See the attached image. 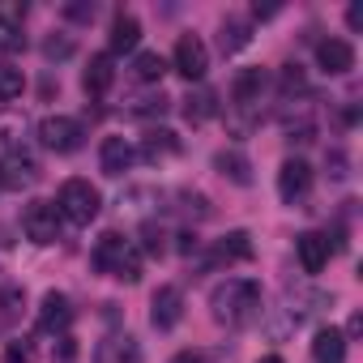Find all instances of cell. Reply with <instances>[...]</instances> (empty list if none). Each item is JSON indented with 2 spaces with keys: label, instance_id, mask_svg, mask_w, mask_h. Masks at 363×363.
Masks as SVG:
<instances>
[{
  "label": "cell",
  "instance_id": "cell-1",
  "mask_svg": "<svg viewBox=\"0 0 363 363\" xmlns=\"http://www.w3.org/2000/svg\"><path fill=\"white\" fill-rule=\"evenodd\" d=\"M210 312H214V320H223L231 329H244L261 316V286L248 282V278H227L223 286H214Z\"/></svg>",
  "mask_w": 363,
  "mask_h": 363
},
{
  "label": "cell",
  "instance_id": "cell-2",
  "mask_svg": "<svg viewBox=\"0 0 363 363\" xmlns=\"http://www.w3.org/2000/svg\"><path fill=\"white\" fill-rule=\"evenodd\" d=\"M90 261H94V269L107 274V278H120V282H137V278H141V252H137L133 240H124L120 231L99 235Z\"/></svg>",
  "mask_w": 363,
  "mask_h": 363
},
{
  "label": "cell",
  "instance_id": "cell-3",
  "mask_svg": "<svg viewBox=\"0 0 363 363\" xmlns=\"http://www.w3.org/2000/svg\"><path fill=\"white\" fill-rule=\"evenodd\" d=\"M56 210L73 227H90L99 218V210H103V197H99V189L90 184V179H65V189L56 197Z\"/></svg>",
  "mask_w": 363,
  "mask_h": 363
},
{
  "label": "cell",
  "instance_id": "cell-4",
  "mask_svg": "<svg viewBox=\"0 0 363 363\" xmlns=\"http://www.w3.org/2000/svg\"><path fill=\"white\" fill-rule=\"evenodd\" d=\"M22 231L35 244H56L60 240V210L52 201H30L22 210Z\"/></svg>",
  "mask_w": 363,
  "mask_h": 363
},
{
  "label": "cell",
  "instance_id": "cell-5",
  "mask_svg": "<svg viewBox=\"0 0 363 363\" xmlns=\"http://www.w3.org/2000/svg\"><path fill=\"white\" fill-rule=\"evenodd\" d=\"M39 179V162L26 154V150H9V154H0V189H9V193H22L30 189Z\"/></svg>",
  "mask_w": 363,
  "mask_h": 363
},
{
  "label": "cell",
  "instance_id": "cell-6",
  "mask_svg": "<svg viewBox=\"0 0 363 363\" xmlns=\"http://www.w3.org/2000/svg\"><path fill=\"white\" fill-rule=\"evenodd\" d=\"M39 141L52 150V154H73L82 145V124L69 120V116H48L39 124Z\"/></svg>",
  "mask_w": 363,
  "mask_h": 363
},
{
  "label": "cell",
  "instance_id": "cell-7",
  "mask_svg": "<svg viewBox=\"0 0 363 363\" xmlns=\"http://www.w3.org/2000/svg\"><path fill=\"white\" fill-rule=\"evenodd\" d=\"M206 69H210V52H206V43H201L197 35H179V43H175V73H179V77H189V82H201Z\"/></svg>",
  "mask_w": 363,
  "mask_h": 363
},
{
  "label": "cell",
  "instance_id": "cell-8",
  "mask_svg": "<svg viewBox=\"0 0 363 363\" xmlns=\"http://www.w3.org/2000/svg\"><path fill=\"white\" fill-rule=\"evenodd\" d=\"M308 189H312V167L303 158H286L282 171H278V197L286 206H295V201L308 197Z\"/></svg>",
  "mask_w": 363,
  "mask_h": 363
},
{
  "label": "cell",
  "instance_id": "cell-9",
  "mask_svg": "<svg viewBox=\"0 0 363 363\" xmlns=\"http://www.w3.org/2000/svg\"><path fill=\"white\" fill-rule=\"evenodd\" d=\"M179 316H184V295H179V286H158L154 291V299H150V320H154V329H175L179 325Z\"/></svg>",
  "mask_w": 363,
  "mask_h": 363
},
{
  "label": "cell",
  "instance_id": "cell-10",
  "mask_svg": "<svg viewBox=\"0 0 363 363\" xmlns=\"http://www.w3.org/2000/svg\"><path fill=\"white\" fill-rule=\"evenodd\" d=\"M316 65H320V73L342 77V73L354 69V48H350L346 39H320V43H316Z\"/></svg>",
  "mask_w": 363,
  "mask_h": 363
},
{
  "label": "cell",
  "instance_id": "cell-11",
  "mask_svg": "<svg viewBox=\"0 0 363 363\" xmlns=\"http://www.w3.org/2000/svg\"><path fill=\"white\" fill-rule=\"evenodd\" d=\"M73 325V303H69V295H60V291H48L43 295V308H39V329L43 333H60L65 337V329Z\"/></svg>",
  "mask_w": 363,
  "mask_h": 363
},
{
  "label": "cell",
  "instance_id": "cell-12",
  "mask_svg": "<svg viewBox=\"0 0 363 363\" xmlns=\"http://www.w3.org/2000/svg\"><path fill=\"white\" fill-rule=\"evenodd\" d=\"M295 252H299V265H303V274H320L325 265H329V235H320V231H308V235H299L295 240Z\"/></svg>",
  "mask_w": 363,
  "mask_h": 363
},
{
  "label": "cell",
  "instance_id": "cell-13",
  "mask_svg": "<svg viewBox=\"0 0 363 363\" xmlns=\"http://www.w3.org/2000/svg\"><path fill=\"white\" fill-rule=\"evenodd\" d=\"M111 82H116L111 56H90V65H86V73H82V90H86L90 99H103V94L111 90Z\"/></svg>",
  "mask_w": 363,
  "mask_h": 363
},
{
  "label": "cell",
  "instance_id": "cell-14",
  "mask_svg": "<svg viewBox=\"0 0 363 363\" xmlns=\"http://www.w3.org/2000/svg\"><path fill=\"white\" fill-rule=\"evenodd\" d=\"M261 90H265V73L261 69H240L235 82H231V103L252 107V103H261Z\"/></svg>",
  "mask_w": 363,
  "mask_h": 363
},
{
  "label": "cell",
  "instance_id": "cell-15",
  "mask_svg": "<svg viewBox=\"0 0 363 363\" xmlns=\"http://www.w3.org/2000/svg\"><path fill=\"white\" fill-rule=\"evenodd\" d=\"M99 167H103V175H124L133 167V145L124 137H107L99 150Z\"/></svg>",
  "mask_w": 363,
  "mask_h": 363
},
{
  "label": "cell",
  "instance_id": "cell-16",
  "mask_svg": "<svg viewBox=\"0 0 363 363\" xmlns=\"http://www.w3.org/2000/svg\"><path fill=\"white\" fill-rule=\"evenodd\" d=\"M94 363H141V346L128 333H116L94 350Z\"/></svg>",
  "mask_w": 363,
  "mask_h": 363
},
{
  "label": "cell",
  "instance_id": "cell-17",
  "mask_svg": "<svg viewBox=\"0 0 363 363\" xmlns=\"http://www.w3.org/2000/svg\"><path fill=\"white\" fill-rule=\"evenodd\" d=\"M312 359L316 363H346V337H342V329H320L316 337H312Z\"/></svg>",
  "mask_w": 363,
  "mask_h": 363
},
{
  "label": "cell",
  "instance_id": "cell-18",
  "mask_svg": "<svg viewBox=\"0 0 363 363\" xmlns=\"http://www.w3.org/2000/svg\"><path fill=\"white\" fill-rule=\"evenodd\" d=\"M141 43V22L133 13H120L111 22V52H133Z\"/></svg>",
  "mask_w": 363,
  "mask_h": 363
},
{
  "label": "cell",
  "instance_id": "cell-19",
  "mask_svg": "<svg viewBox=\"0 0 363 363\" xmlns=\"http://www.w3.org/2000/svg\"><path fill=\"white\" fill-rule=\"evenodd\" d=\"M184 116H189V124H206L210 116H218V94L214 90H193L184 99Z\"/></svg>",
  "mask_w": 363,
  "mask_h": 363
},
{
  "label": "cell",
  "instance_id": "cell-20",
  "mask_svg": "<svg viewBox=\"0 0 363 363\" xmlns=\"http://www.w3.org/2000/svg\"><path fill=\"white\" fill-rule=\"evenodd\" d=\"M22 308H26L22 286H5V291H0V333H9L22 320Z\"/></svg>",
  "mask_w": 363,
  "mask_h": 363
},
{
  "label": "cell",
  "instance_id": "cell-21",
  "mask_svg": "<svg viewBox=\"0 0 363 363\" xmlns=\"http://www.w3.org/2000/svg\"><path fill=\"white\" fill-rule=\"evenodd\" d=\"M214 167H218L223 175H231L235 184H252V171H248V158H244L240 150H223V154L214 158Z\"/></svg>",
  "mask_w": 363,
  "mask_h": 363
},
{
  "label": "cell",
  "instance_id": "cell-22",
  "mask_svg": "<svg viewBox=\"0 0 363 363\" xmlns=\"http://www.w3.org/2000/svg\"><path fill=\"white\" fill-rule=\"evenodd\" d=\"M248 257H252V244H248L244 231H231V235L218 244V252H214V261H227V265H231V261H248Z\"/></svg>",
  "mask_w": 363,
  "mask_h": 363
},
{
  "label": "cell",
  "instance_id": "cell-23",
  "mask_svg": "<svg viewBox=\"0 0 363 363\" xmlns=\"http://www.w3.org/2000/svg\"><path fill=\"white\" fill-rule=\"evenodd\" d=\"M133 73H137L141 82H162V73H167V60H162L158 52H141V56H137V65H133Z\"/></svg>",
  "mask_w": 363,
  "mask_h": 363
},
{
  "label": "cell",
  "instance_id": "cell-24",
  "mask_svg": "<svg viewBox=\"0 0 363 363\" xmlns=\"http://www.w3.org/2000/svg\"><path fill=\"white\" fill-rule=\"evenodd\" d=\"M22 90H26V77H22V69H13V65H0V103L18 99Z\"/></svg>",
  "mask_w": 363,
  "mask_h": 363
},
{
  "label": "cell",
  "instance_id": "cell-25",
  "mask_svg": "<svg viewBox=\"0 0 363 363\" xmlns=\"http://www.w3.org/2000/svg\"><path fill=\"white\" fill-rule=\"evenodd\" d=\"M244 43H248V26L235 22V18H227L223 22V52H240Z\"/></svg>",
  "mask_w": 363,
  "mask_h": 363
},
{
  "label": "cell",
  "instance_id": "cell-26",
  "mask_svg": "<svg viewBox=\"0 0 363 363\" xmlns=\"http://www.w3.org/2000/svg\"><path fill=\"white\" fill-rule=\"evenodd\" d=\"M22 18H26V5H22V0H18V5H0V35L22 30Z\"/></svg>",
  "mask_w": 363,
  "mask_h": 363
},
{
  "label": "cell",
  "instance_id": "cell-27",
  "mask_svg": "<svg viewBox=\"0 0 363 363\" xmlns=\"http://www.w3.org/2000/svg\"><path fill=\"white\" fill-rule=\"evenodd\" d=\"M43 56H48V60H69V56H73V39H69V35H52V39L43 43Z\"/></svg>",
  "mask_w": 363,
  "mask_h": 363
},
{
  "label": "cell",
  "instance_id": "cell-28",
  "mask_svg": "<svg viewBox=\"0 0 363 363\" xmlns=\"http://www.w3.org/2000/svg\"><path fill=\"white\" fill-rule=\"evenodd\" d=\"M158 154H175V137H171V133H150V141H145V158L154 162Z\"/></svg>",
  "mask_w": 363,
  "mask_h": 363
},
{
  "label": "cell",
  "instance_id": "cell-29",
  "mask_svg": "<svg viewBox=\"0 0 363 363\" xmlns=\"http://www.w3.org/2000/svg\"><path fill=\"white\" fill-rule=\"evenodd\" d=\"M141 235H145V252H150V257H162V252H167V231H162V227L145 223Z\"/></svg>",
  "mask_w": 363,
  "mask_h": 363
},
{
  "label": "cell",
  "instance_id": "cell-30",
  "mask_svg": "<svg viewBox=\"0 0 363 363\" xmlns=\"http://www.w3.org/2000/svg\"><path fill=\"white\" fill-rule=\"evenodd\" d=\"M26 359H30V346H26V342H9L5 363H26Z\"/></svg>",
  "mask_w": 363,
  "mask_h": 363
},
{
  "label": "cell",
  "instance_id": "cell-31",
  "mask_svg": "<svg viewBox=\"0 0 363 363\" xmlns=\"http://www.w3.org/2000/svg\"><path fill=\"white\" fill-rule=\"evenodd\" d=\"M65 13H69L73 22H90V18H94V5H69Z\"/></svg>",
  "mask_w": 363,
  "mask_h": 363
},
{
  "label": "cell",
  "instance_id": "cell-32",
  "mask_svg": "<svg viewBox=\"0 0 363 363\" xmlns=\"http://www.w3.org/2000/svg\"><path fill=\"white\" fill-rule=\"evenodd\" d=\"M346 22H350V30H359L363 26V5H350L346 9Z\"/></svg>",
  "mask_w": 363,
  "mask_h": 363
},
{
  "label": "cell",
  "instance_id": "cell-33",
  "mask_svg": "<svg viewBox=\"0 0 363 363\" xmlns=\"http://www.w3.org/2000/svg\"><path fill=\"white\" fill-rule=\"evenodd\" d=\"M171 363H206V354H197V350H179Z\"/></svg>",
  "mask_w": 363,
  "mask_h": 363
},
{
  "label": "cell",
  "instance_id": "cell-34",
  "mask_svg": "<svg viewBox=\"0 0 363 363\" xmlns=\"http://www.w3.org/2000/svg\"><path fill=\"white\" fill-rule=\"evenodd\" d=\"M359 329H363V316H359V312H354V316H350V325H346V333H342V337H346V342H350V337H359Z\"/></svg>",
  "mask_w": 363,
  "mask_h": 363
},
{
  "label": "cell",
  "instance_id": "cell-35",
  "mask_svg": "<svg viewBox=\"0 0 363 363\" xmlns=\"http://www.w3.org/2000/svg\"><path fill=\"white\" fill-rule=\"evenodd\" d=\"M252 13H257V18H274V13H278V5H252Z\"/></svg>",
  "mask_w": 363,
  "mask_h": 363
},
{
  "label": "cell",
  "instance_id": "cell-36",
  "mask_svg": "<svg viewBox=\"0 0 363 363\" xmlns=\"http://www.w3.org/2000/svg\"><path fill=\"white\" fill-rule=\"evenodd\" d=\"M261 363H286V359H282V354H265Z\"/></svg>",
  "mask_w": 363,
  "mask_h": 363
},
{
  "label": "cell",
  "instance_id": "cell-37",
  "mask_svg": "<svg viewBox=\"0 0 363 363\" xmlns=\"http://www.w3.org/2000/svg\"><path fill=\"white\" fill-rule=\"evenodd\" d=\"M0 291H5V269H0Z\"/></svg>",
  "mask_w": 363,
  "mask_h": 363
}]
</instances>
